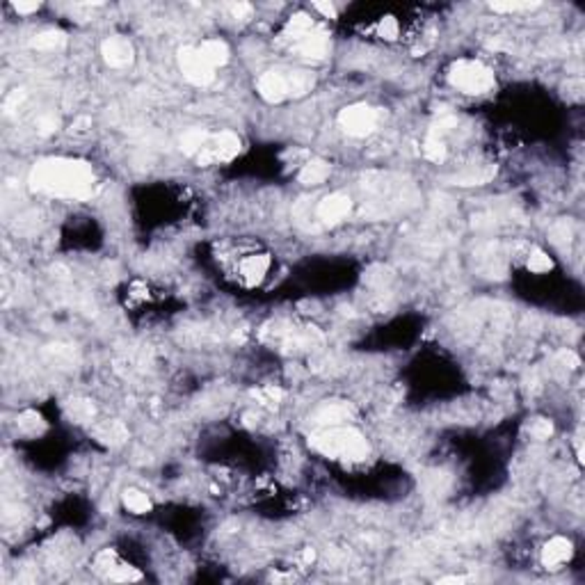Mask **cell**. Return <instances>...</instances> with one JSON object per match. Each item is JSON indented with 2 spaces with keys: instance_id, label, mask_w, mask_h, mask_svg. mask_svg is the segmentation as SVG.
Segmentation results:
<instances>
[{
  "instance_id": "obj_1",
  "label": "cell",
  "mask_w": 585,
  "mask_h": 585,
  "mask_svg": "<svg viewBox=\"0 0 585 585\" xmlns=\"http://www.w3.org/2000/svg\"><path fill=\"white\" fill-rule=\"evenodd\" d=\"M30 188L56 199L83 201L94 192V169L73 158H44L30 172Z\"/></svg>"
},
{
  "instance_id": "obj_2",
  "label": "cell",
  "mask_w": 585,
  "mask_h": 585,
  "mask_svg": "<svg viewBox=\"0 0 585 585\" xmlns=\"http://www.w3.org/2000/svg\"><path fill=\"white\" fill-rule=\"evenodd\" d=\"M311 446L325 458L332 460H348V462H364L368 458V443L362 432L350 426H327L318 428L311 435Z\"/></svg>"
},
{
  "instance_id": "obj_3",
  "label": "cell",
  "mask_w": 585,
  "mask_h": 585,
  "mask_svg": "<svg viewBox=\"0 0 585 585\" xmlns=\"http://www.w3.org/2000/svg\"><path fill=\"white\" fill-rule=\"evenodd\" d=\"M222 263L241 286L254 288L268 277L273 268V256L256 245H231L222 252Z\"/></svg>"
},
{
  "instance_id": "obj_4",
  "label": "cell",
  "mask_w": 585,
  "mask_h": 585,
  "mask_svg": "<svg viewBox=\"0 0 585 585\" xmlns=\"http://www.w3.org/2000/svg\"><path fill=\"white\" fill-rule=\"evenodd\" d=\"M281 41L288 44V48L297 51L302 58L320 62L330 56V37L320 26H316L309 14L300 12L290 16L284 32H281Z\"/></svg>"
},
{
  "instance_id": "obj_5",
  "label": "cell",
  "mask_w": 585,
  "mask_h": 585,
  "mask_svg": "<svg viewBox=\"0 0 585 585\" xmlns=\"http://www.w3.org/2000/svg\"><path fill=\"white\" fill-rule=\"evenodd\" d=\"M313 75L307 71H265L256 80L258 96L268 103H281L288 96H297L311 90Z\"/></svg>"
},
{
  "instance_id": "obj_6",
  "label": "cell",
  "mask_w": 585,
  "mask_h": 585,
  "mask_svg": "<svg viewBox=\"0 0 585 585\" xmlns=\"http://www.w3.org/2000/svg\"><path fill=\"white\" fill-rule=\"evenodd\" d=\"M448 83L453 85L455 90H460L464 94H471V96H478V94H485L494 88V71L483 64L480 60H458L450 64L448 69Z\"/></svg>"
},
{
  "instance_id": "obj_7",
  "label": "cell",
  "mask_w": 585,
  "mask_h": 585,
  "mask_svg": "<svg viewBox=\"0 0 585 585\" xmlns=\"http://www.w3.org/2000/svg\"><path fill=\"white\" fill-rule=\"evenodd\" d=\"M241 149H243L241 137H238L236 133H231V131L209 133V137H206V142H204L199 154L194 156V160H197L201 167L220 165V162L233 160L238 154H241Z\"/></svg>"
},
{
  "instance_id": "obj_8",
  "label": "cell",
  "mask_w": 585,
  "mask_h": 585,
  "mask_svg": "<svg viewBox=\"0 0 585 585\" xmlns=\"http://www.w3.org/2000/svg\"><path fill=\"white\" fill-rule=\"evenodd\" d=\"M339 126L350 137H366L377 126V110L366 103L348 105L339 112Z\"/></svg>"
},
{
  "instance_id": "obj_9",
  "label": "cell",
  "mask_w": 585,
  "mask_h": 585,
  "mask_svg": "<svg viewBox=\"0 0 585 585\" xmlns=\"http://www.w3.org/2000/svg\"><path fill=\"white\" fill-rule=\"evenodd\" d=\"M179 67L183 75H186V80L197 85V88H206V85H211L215 80V69L199 56V51L192 46L179 51Z\"/></svg>"
},
{
  "instance_id": "obj_10",
  "label": "cell",
  "mask_w": 585,
  "mask_h": 585,
  "mask_svg": "<svg viewBox=\"0 0 585 585\" xmlns=\"http://www.w3.org/2000/svg\"><path fill=\"white\" fill-rule=\"evenodd\" d=\"M94 565H96V571H101L103 576L110 579V581H139L142 579V574H139L135 567L126 565V562L119 560V556L110 549L96 556Z\"/></svg>"
},
{
  "instance_id": "obj_11",
  "label": "cell",
  "mask_w": 585,
  "mask_h": 585,
  "mask_svg": "<svg viewBox=\"0 0 585 585\" xmlns=\"http://www.w3.org/2000/svg\"><path fill=\"white\" fill-rule=\"evenodd\" d=\"M352 211V199L348 194L343 192H334V194H327L320 204H318V218L325 222V224H337L341 222L343 218H348Z\"/></svg>"
},
{
  "instance_id": "obj_12",
  "label": "cell",
  "mask_w": 585,
  "mask_h": 585,
  "mask_svg": "<svg viewBox=\"0 0 585 585\" xmlns=\"http://www.w3.org/2000/svg\"><path fill=\"white\" fill-rule=\"evenodd\" d=\"M133 44L128 41L126 37H107L103 44H101V56L103 60L110 64L115 69H122V67H128V64L133 62Z\"/></svg>"
},
{
  "instance_id": "obj_13",
  "label": "cell",
  "mask_w": 585,
  "mask_h": 585,
  "mask_svg": "<svg viewBox=\"0 0 585 585\" xmlns=\"http://www.w3.org/2000/svg\"><path fill=\"white\" fill-rule=\"evenodd\" d=\"M571 554H574V547L567 537H554L542 549V565L549 569H558L571 558Z\"/></svg>"
},
{
  "instance_id": "obj_14",
  "label": "cell",
  "mask_w": 585,
  "mask_h": 585,
  "mask_svg": "<svg viewBox=\"0 0 585 585\" xmlns=\"http://www.w3.org/2000/svg\"><path fill=\"white\" fill-rule=\"evenodd\" d=\"M330 174H332L330 162H325L320 158H311L300 167L297 179H300V183H305V186H320V183L330 179Z\"/></svg>"
},
{
  "instance_id": "obj_15",
  "label": "cell",
  "mask_w": 585,
  "mask_h": 585,
  "mask_svg": "<svg viewBox=\"0 0 585 585\" xmlns=\"http://www.w3.org/2000/svg\"><path fill=\"white\" fill-rule=\"evenodd\" d=\"M197 51L213 69L224 67V64L229 62V56H231L229 46H226L222 39H206V41H201V46H197Z\"/></svg>"
},
{
  "instance_id": "obj_16",
  "label": "cell",
  "mask_w": 585,
  "mask_h": 585,
  "mask_svg": "<svg viewBox=\"0 0 585 585\" xmlns=\"http://www.w3.org/2000/svg\"><path fill=\"white\" fill-rule=\"evenodd\" d=\"M352 416V409L350 405L345 403H332V405H325L318 409L316 414V423L318 428H327V426H343L345 421Z\"/></svg>"
},
{
  "instance_id": "obj_17",
  "label": "cell",
  "mask_w": 585,
  "mask_h": 585,
  "mask_svg": "<svg viewBox=\"0 0 585 585\" xmlns=\"http://www.w3.org/2000/svg\"><path fill=\"white\" fill-rule=\"evenodd\" d=\"M94 435L99 441L110 443V446H117V443H122L128 437V430L119 423V421H103V423H99L94 428Z\"/></svg>"
},
{
  "instance_id": "obj_18",
  "label": "cell",
  "mask_w": 585,
  "mask_h": 585,
  "mask_svg": "<svg viewBox=\"0 0 585 585\" xmlns=\"http://www.w3.org/2000/svg\"><path fill=\"white\" fill-rule=\"evenodd\" d=\"M32 48L37 51H60L67 44V35H64L62 30H44L35 35V39L30 41Z\"/></svg>"
},
{
  "instance_id": "obj_19",
  "label": "cell",
  "mask_w": 585,
  "mask_h": 585,
  "mask_svg": "<svg viewBox=\"0 0 585 585\" xmlns=\"http://www.w3.org/2000/svg\"><path fill=\"white\" fill-rule=\"evenodd\" d=\"M446 142H443V135H439L437 131H430V135L426 137L423 142V156L432 162H443L446 160Z\"/></svg>"
},
{
  "instance_id": "obj_20",
  "label": "cell",
  "mask_w": 585,
  "mask_h": 585,
  "mask_svg": "<svg viewBox=\"0 0 585 585\" xmlns=\"http://www.w3.org/2000/svg\"><path fill=\"white\" fill-rule=\"evenodd\" d=\"M526 268L535 275H544V273H549L551 268H554V261H551L549 254L542 252L539 247H530L528 254H526Z\"/></svg>"
},
{
  "instance_id": "obj_21",
  "label": "cell",
  "mask_w": 585,
  "mask_h": 585,
  "mask_svg": "<svg viewBox=\"0 0 585 585\" xmlns=\"http://www.w3.org/2000/svg\"><path fill=\"white\" fill-rule=\"evenodd\" d=\"M67 414L73 418V421H78V423H88V421L94 418L96 414V409L94 405L90 403V400H83V398H75V400H69L67 403Z\"/></svg>"
},
{
  "instance_id": "obj_22",
  "label": "cell",
  "mask_w": 585,
  "mask_h": 585,
  "mask_svg": "<svg viewBox=\"0 0 585 585\" xmlns=\"http://www.w3.org/2000/svg\"><path fill=\"white\" fill-rule=\"evenodd\" d=\"M124 505L135 515H147L151 510V498L144 492H139V490H135V487H131V490L124 492Z\"/></svg>"
},
{
  "instance_id": "obj_23",
  "label": "cell",
  "mask_w": 585,
  "mask_h": 585,
  "mask_svg": "<svg viewBox=\"0 0 585 585\" xmlns=\"http://www.w3.org/2000/svg\"><path fill=\"white\" fill-rule=\"evenodd\" d=\"M16 426L21 432H26V435H39V432L46 430V421L37 411H23L19 418H16Z\"/></svg>"
},
{
  "instance_id": "obj_24",
  "label": "cell",
  "mask_w": 585,
  "mask_h": 585,
  "mask_svg": "<svg viewBox=\"0 0 585 585\" xmlns=\"http://www.w3.org/2000/svg\"><path fill=\"white\" fill-rule=\"evenodd\" d=\"M206 137H209V133L201 131V128H190L188 133H183L181 137V149H183V154H188V156H197L204 142H206Z\"/></svg>"
},
{
  "instance_id": "obj_25",
  "label": "cell",
  "mask_w": 585,
  "mask_h": 585,
  "mask_svg": "<svg viewBox=\"0 0 585 585\" xmlns=\"http://www.w3.org/2000/svg\"><path fill=\"white\" fill-rule=\"evenodd\" d=\"M375 35L384 39V41H394L400 37V21L391 14H386L382 19H377L375 23Z\"/></svg>"
},
{
  "instance_id": "obj_26",
  "label": "cell",
  "mask_w": 585,
  "mask_h": 585,
  "mask_svg": "<svg viewBox=\"0 0 585 585\" xmlns=\"http://www.w3.org/2000/svg\"><path fill=\"white\" fill-rule=\"evenodd\" d=\"M252 396L263 405H279V400L284 398V391L277 386H263V389H258V391H254Z\"/></svg>"
},
{
  "instance_id": "obj_27",
  "label": "cell",
  "mask_w": 585,
  "mask_h": 585,
  "mask_svg": "<svg viewBox=\"0 0 585 585\" xmlns=\"http://www.w3.org/2000/svg\"><path fill=\"white\" fill-rule=\"evenodd\" d=\"M528 430H530V435L533 437H537V439H547L551 432H554V426L549 423V421H544V418H535L533 423L528 426Z\"/></svg>"
},
{
  "instance_id": "obj_28",
  "label": "cell",
  "mask_w": 585,
  "mask_h": 585,
  "mask_svg": "<svg viewBox=\"0 0 585 585\" xmlns=\"http://www.w3.org/2000/svg\"><path fill=\"white\" fill-rule=\"evenodd\" d=\"M537 7V3H492L494 12H526Z\"/></svg>"
},
{
  "instance_id": "obj_29",
  "label": "cell",
  "mask_w": 585,
  "mask_h": 585,
  "mask_svg": "<svg viewBox=\"0 0 585 585\" xmlns=\"http://www.w3.org/2000/svg\"><path fill=\"white\" fill-rule=\"evenodd\" d=\"M313 9L320 12L325 19H337V7H334L332 3H316L313 5Z\"/></svg>"
},
{
  "instance_id": "obj_30",
  "label": "cell",
  "mask_w": 585,
  "mask_h": 585,
  "mask_svg": "<svg viewBox=\"0 0 585 585\" xmlns=\"http://www.w3.org/2000/svg\"><path fill=\"white\" fill-rule=\"evenodd\" d=\"M231 12H233L236 19H249V16H252V5H247V3L233 5V7H231Z\"/></svg>"
},
{
  "instance_id": "obj_31",
  "label": "cell",
  "mask_w": 585,
  "mask_h": 585,
  "mask_svg": "<svg viewBox=\"0 0 585 585\" xmlns=\"http://www.w3.org/2000/svg\"><path fill=\"white\" fill-rule=\"evenodd\" d=\"M56 126H58V119L56 117H41L39 119L41 133H53V131H56Z\"/></svg>"
},
{
  "instance_id": "obj_32",
  "label": "cell",
  "mask_w": 585,
  "mask_h": 585,
  "mask_svg": "<svg viewBox=\"0 0 585 585\" xmlns=\"http://www.w3.org/2000/svg\"><path fill=\"white\" fill-rule=\"evenodd\" d=\"M14 12L19 14H32V12H37L39 9V3H14Z\"/></svg>"
},
{
  "instance_id": "obj_33",
  "label": "cell",
  "mask_w": 585,
  "mask_h": 585,
  "mask_svg": "<svg viewBox=\"0 0 585 585\" xmlns=\"http://www.w3.org/2000/svg\"><path fill=\"white\" fill-rule=\"evenodd\" d=\"M90 126H92V122H90V119H88V117H80L78 122L73 124V131H75V133H85V131H88Z\"/></svg>"
}]
</instances>
